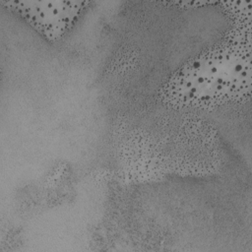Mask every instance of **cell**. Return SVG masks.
<instances>
[{"mask_svg":"<svg viewBox=\"0 0 252 252\" xmlns=\"http://www.w3.org/2000/svg\"><path fill=\"white\" fill-rule=\"evenodd\" d=\"M251 83V24L232 25L220 41L174 70L158 96L174 108L210 109L245 101Z\"/></svg>","mask_w":252,"mask_h":252,"instance_id":"6da1fadb","label":"cell"},{"mask_svg":"<svg viewBox=\"0 0 252 252\" xmlns=\"http://www.w3.org/2000/svg\"><path fill=\"white\" fill-rule=\"evenodd\" d=\"M93 2L90 0H0L49 42L60 40Z\"/></svg>","mask_w":252,"mask_h":252,"instance_id":"7a4b0ae2","label":"cell"},{"mask_svg":"<svg viewBox=\"0 0 252 252\" xmlns=\"http://www.w3.org/2000/svg\"><path fill=\"white\" fill-rule=\"evenodd\" d=\"M223 12L232 20L233 25L251 24L252 0L218 1Z\"/></svg>","mask_w":252,"mask_h":252,"instance_id":"3957f363","label":"cell"},{"mask_svg":"<svg viewBox=\"0 0 252 252\" xmlns=\"http://www.w3.org/2000/svg\"><path fill=\"white\" fill-rule=\"evenodd\" d=\"M166 4H172L174 6L182 7V8H194V7H200L202 5H207V4H217V0H205V1H168V2H162Z\"/></svg>","mask_w":252,"mask_h":252,"instance_id":"277c9868","label":"cell"}]
</instances>
